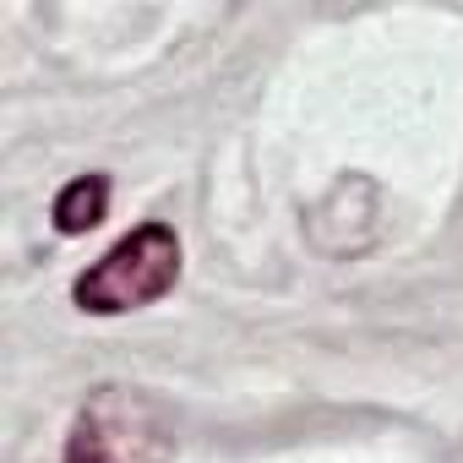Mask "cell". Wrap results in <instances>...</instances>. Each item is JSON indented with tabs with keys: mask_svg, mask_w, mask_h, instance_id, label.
I'll list each match as a JSON object with an SVG mask.
<instances>
[{
	"mask_svg": "<svg viewBox=\"0 0 463 463\" xmlns=\"http://www.w3.org/2000/svg\"><path fill=\"white\" fill-rule=\"evenodd\" d=\"M180 279V235L169 223H137L126 241H115L77 284L71 300L88 317H126L153 300H164Z\"/></svg>",
	"mask_w": 463,
	"mask_h": 463,
	"instance_id": "7a4b0ae2",
	"label": "cell"
},
{
	"mask_svg": "<svg viewBox=\"0 0 463 463\" xmlns=\"http://www.w3.org/2000/svg\"><path fill=\"white\" fill-rule=\"evenodd\" d=\"M175 414L142 387H99L77 409L61 463H169Z\"/></svg>",
	"mask_w": 463,
	"mask_h": 463,
	"instance_id": "6da1fadb",
	"label": "cell"
},
{
	"mask_svg": "<svg viewBox=\"0 0 463 463\" xmlns=\"http://www.w3.org/2000/svg\"><path fill=\"white\" fill-rule=\"evenodd\" d=\"M104 213H109V180L104 175H77L71 185H61V196L50 207L61 235H88V229L104 223Z\"/></svg>",
	"mask_w": 463,
	"mask_h": 463,
	"instance_id": "3957f363",
	"label": "cell"
}]
</instances>
